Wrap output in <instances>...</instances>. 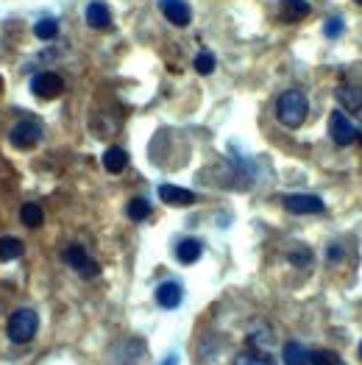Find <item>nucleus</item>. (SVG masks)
I'll return each instance as SVG.
<instances>
[{
    "label": "nucleus",
    "instance_id": "f257e3e1",
    "mask_svg": "<svg viewBox=\"0 0 362 365\" xmlns=\"http://www.w3.org/2000/svg\"><path fill=\"white\" fill-rule=\"evenodd\" d=\"M309 115V101L301 89H285L276 101V117L282 126L287 129H298Z\"/></svg>",
    "mask_w": 362,
    "mask_h": 365
},
{
    "label": "nucleus",
    "instance_id": "f03ea898",
    "mask_svg": "<svg viewBox=\"0 0 362 365\" xmlns=\"http://www.w3.org/2000/svg\"><path fill=\"white\" fill-rule=\"evenodd\" d=\"M37 329H39V315H37L31 307L14 309V312L8 315L6 335H8V340H11V343H17V346L31 343V340H34V335H37Z\"/></svg>",
    "mask_w": 362,
    "mask_h": 365
},
{
    "label": "nucleus",
    "instance_id": "7ed1b4c3",
    "mask_svg": "<svg viewBox=\"0 0 362 365\" xmlns=\"http://www.w3.org/2000/svg\"><path fill=\"white\" fill-rule=\"evenodd\" d=\"M329 137H332L335 146L349 148L360 140V129L354 126V120H351L343 109H335V112L329 115Z\"/></svg>",
    "mask_w": 362,
    "mask_h": 365
},
{
    "label": "nucleus",
    "instance_id": "20e7f679",
    "mask_svg": "<svg viewBox=\"0 0 362 365\" xmlns=\"http://www.w3.org/2000/svg\"><path fill=\"white\" fill-rule=\"evenodd\" d=\"M45 137V126L37 120V117H28V120H20L11 134H8V143L17 148V151H28V148H37Z\"/></svg>",
    "mask_w": 362,
    "mask_h": 365
},
{
    "label": "nucleus",
    "instance_id": "39448f33",
    "mask_svg": "<svg viewBox=\"0 0 362 365\" xmlns=\"http://www.w3.org/2000/svg\"><path fill=\"white\" fill-rule=\"evenodd\" d=\"M62 260L70 265L78 276H84V279H95V276L101 274V265L86 254L84 245H67L65 254H62Z\"/></svg>",
    "mask_w": 362,
    "mask_h": 365
},
{
    "label": "nucleus",
    "instance_id": "423d86ee",
    "mask_svg": "<svg viewBox=\"0 0 362 365\" xmlns=\"http://www.w3.org/2000/svg\"><path fill=\"white\" fill-rule=\"evenodd\" d=\"M31 92H34L39 101H53V98H59V95L65 92V78L59 73H51V70L37 73L31 78Z\"/></svg>",
    "mask_w": 362,
    "mask_h": 365
},
{
    "label": "nucleus",
    "instance_id": "0eeeda50",
    "mask_svg": "<svg viewBox=\"0 0 362 365\" xmlns=\"http://www.w3.org/2000/svg\"><path fill=\"white\" fill-rule=\"evenodd\" d=\"M282 204H285V210L292 212V215H321V212L326 210L323 198L309 196V193H292V196H285Z\"/></svg>",
    "mask_w": 362,
    "mask_h": 365
},
{
    "label": "nucleus",
    "instance_id": "6e6552de",
    "mask_svg": "<svg viewBox=\"0 0 362 365\" xmlns=\"http://www.w3.org/2000/svg\"><path fill=\"white\" fill-rule=\"evenodd\" d=\"M159 11L176 28H187L193 23V8L187 0H159Z\"/></svg>",
    "mask_w": 362,
    "mask_h": 365
},
{
    "label": "nucleus",
    "instance_id": "1a4fd4ad",
    "mask_svg": "<svg viewBox=\"0 0 362 365\" xmlns=\"http://www.w3.org/2000/svg\"><path fill=\"white\" fill-rule=\"evenodd\" d=\"M335 98H337L340 109H343L349 117L357 115L362 109V87H357V84H340V87L335 89Z\"/></svg>",
    "mask_w": 362,
    "mask_h": 365
},
{
    "label": "nucleus",
    "instance_id": "9d476101",
    "mask_svg": "<svg viewBox=\"0 0 362 365\" xmlns=\"http://www.w3.org/2000/svg\"><path fill=\"white\" fill-rule=\"evenodd\" d=\"M159 198L170 207H190L198 201V196L187 187H179V184H159Z\"/></svg>",
    "mask_w": 362,
    "mask_h": 365
},
{
    "label": "nucleus",
    "instance_id": "9b49d317",
    "mask_svg": "<svg viewBox=\"0 0 362 365\" xmlns=\"http://www.w3.org/2000/svg\"><path fill=\"white\" fill-rule=\"evenodd\" d=\"M181 301H184L181 282L167 279V282H162V285L156 288V304H159L162 309H176V307H181Z\"/></svg>",
    "mask_w": 362,
    "mask_h": 365
},
{
    "label": "nucleus",
    "instance_id": "f8f14e48",
    "mask_svg": "<svg viewBox=\"0 0 362 365\" xmlns=\"http://www.w3.org/2000/svg\"><path fill=\"white\" fill-rule=\"evenodd\" d=\"M84 20H86L89 28L103 31V28L112 25V8H109L103 0H92V3L84 8Z\"/></svg>",
    "mask_w": 362,
    "mask_h": 365
},
{
    "label": "nucleus",
    "instance_id": "ddd939ff",
    "mask_svg": "<svg viewBox=\"0 0 362 365\" xmlns=\"http://www.w3.org/2000/svg\"><path fill=\"white\" fill-rule=\"evenodd\" d=\"M201 254H204V245L195 237H184V240L176 243V260L181 265H195L201 260Z\"/></svg>",
    "mask_w": 362,
    "mask_h": 365
},
{
    "label": "nucleus",
    "instance_id": "4468645a",
    "mask_svg": "<svg viewBox=\"0 0 362 365\" xmlns=\"http://www.w3.org/2000/svg\"><path fill=\"white\" fill-rule=\"evenodd\" d=\"M312 11V6L306 0H279V17L285 23H301L306 20Z\"/></svg>",
    "mask_w": 362,
    "mask_h": 365
},
{
    "label": "nucleus",
    "instance_id": "2eb2a0df",
    "mask_svg": "<svg viewBox=\"0 0 362 365\" xmlns=\"http://www.w3.org/2000/svg\"><path fill=\"white\" fill-rule=\"evenodd\" d=\"M282 360H285V365H309L312 363V352L298 340H287L285 349H282Z\"/></svg>",
    "mask_w": 362,
    "mask_h": 365
},
{
    "label": "nucleus",
    "instance_id": "dca6fc26",
    "mask_svg": "<svg viewBox=\"0 0 362 365\" xmlns=\"http://www.w3.org/2000/svg\"><path fill=\"white\" fill-rule=\"evenodd\" d=\"M101 162H103L106 173H115V176H117V173H123V170L129 167V153L120 146H112L103 151V159H101Z\"/></svg>",
    "mask_w": 362,
    "mask_h": 365
},
{
    "label": "nucleus",
    "instance_id": "f3484780",
    "mask_svg": "<svg viewBox=\"0 0 362 365\" xmlns=\"http://www.w3.org/2000/svg\"><path fill=\"white\" fill-rule=\"evenodd\" d=\"M22 254H25L22 240H17V237H0V262H14Z\"/></svg>",
    "mask_w": 362,
    "mask_h": 365
},
{
    "label": "nucleus",
    "instance_id": "a211bd4d",
    "mask_svg": "<svg viewBox=\"0 0 362 365\" xmlns=\"http://www.w3.org/2000/svg\"><path fill=\"white\" fill-rule=\"evenodd\" d=\"M20 220H22V226H28V229H39V226L45 223V212H42L39 204H22Z\"/></svg>",
    "mask_w": 362,
    "mask_h": 365
},
{
    "label": "nucleus",
    "instance_id": "6ab92c4d",
    "mask_svg": "<svg viewBox=\"0 0 362 365\" xmlns=\"http://www.w3.org/2000/svg\"><path fill=\"white\" fill-rule=\"evenodd\" d=\"M126 215H129V220H134V223L148 220L150 218V201L148 198H131L126 204Z\"/></svg>",
    "mask_w": 362,
    "mask_h": 365
},
{
    "label": "nucleus",
    "instance_id": "aec40b11",
    "mask_svg": "<svg viewBox=\"0 0 362 365\" xmlns=\"http://www.w3.org/2000/svg\"><path fill=\"white\" fill-rule=\"evenodd\" d=\"M248 343H251L254 349H268V346L273 343V332H271V326L257 324V326L248 332Z\"/></svg>",
    "mask_w": 362,
    "mask_h": 365
},
{
    "label": "nucleus",
    "instance_id": "412c9836",
    "mask_svg": "<svg viewBox=\"0 0 362 365\" xmlns=\"http://www.w3.org/2000/svg\"><path fill=\"white\" fill-rule=\"evenodd\" d=\"M34 34H37V39L51 42V39H56V37H59V23H56L53 17H42V20H37Z\"/></svg>",
    "mask_w": 362,
    "mask_h": 365
},
{
    "label": "nucleus",
    "instance_id": "4be33fe9",
    "mask_svg": "<svg viewBox=\"0 0 362 365\" xmlns=\"http://www.w3.org/2000/svg\"><path fill=\"white\" fill-rule=\"evenodd\" d=\"M312 260H315V254H312L309 245H295V248H290V254H287V262L295 265V268H309Z\"/></svg>",
    "mask_w": 362,
    "mask_h": 365
},
{
    "label": "nucleus",
    "instance_id": "5701e85b",
    "mask_svg": "<svg viewBox=\"0 0 362 365\" xmlns=\"http://www.w3.org/2000/svg\"><path fill=\"white\" fill-rule=\"evenodd\" d=\"M215 68H217V62L212 51H201V53L195 56V73L209 75V73H215Z\"/></svg>",
    "mask_w": 362,
    "mask_h": 365
},
{
    "label": "nucleus",
    "instance_id": "b1692460",
    "mask_svg": "<svg viewBox=\"0 0 362 365\" xmlns=\"http://www.w3.org/2000/svg\"><path fill=\"white\" fill-rule=\"evenodd\" d=\"M234 365H273V360H271L268 354H262L259 349H254V352H243V354L234 360Z\"/></svg>",
    "mask_w": 362,
    "mask_h": 365
},
{
    "label": "nucleus",
    "instance_id": "393cba45",
    "mask_svg": "<svg viewBox=\"0 0 362 365\" xmlns=\"http://www.w3.org/2000/svg\"><path fill=\"white\" fill-rule=\"evenodd\" d=\"M343 31H346V20H343L340 14H332V17H326V23H323V34H326L329 39H337Z\"/></svg>",
    "mask_w": 362,
    "mask_h": 365
},
{
    "label": "nucleus",
    "instance_id": "a878e982",
    "mask_svg": "<svg viewBox=\"0 0 362 365\" xmlns=\"http://www.w3.org/2000/svg\"><path fill=\"white\" fill-rule=\"evenodd\" d=\"M309 365H343V360L329 349H318V352H312V363Z\"/></svg>",
    "mask_w": 362,
    "mask_h": 365
},
{
    "label": "nucleus",
    "instance_id": "bb28decb",
    "mask_svg": "<svg viewBox=\"0 0 362 365\" xmlns=\"http://www.w3.org/2000/svg\"><path fill=\"white\" fill-rule=\"evenodd\" d=\"M343 257H346V245H343V243H332V245H326V260H329L332 265L343 262Z\"/></svg>",
    "mask_w": 362,
    "mask_h": 365
},
{
    "label": "nucleus",
    "instance_id": "cd10ccee",
    "mask_svg": "<svg viewBox=\"0 0 362 365\" xmlns=\"http://www.w3.org/2000/svg\"><path fill=\"white\" fill-rule=\"evenodd\" d=\"M162 365H179V354H167V360Z\"/></svg>",
    "mask_w": 362,
    "mask_h": 365
},
{
    "label": "nucleus",
    "instance_id": "c85d7f7f",
    "mask_svg": "<svg viewBox=\"0 0 362 365\" xmlns=\"http://www.w3.org/2000/svg\"><path fill=\"white\" fill-rule=\"evenodd\" d=\"M0 92H3V75H0Z\"/></svg>",
    "mask_w": 362,
    "mask_h": 365
},
{
    "label": "nucleus",
    "instance_id": "c756f323",
    "mask_svg": "<svg viewBox=\"0 0 362 365\" xmlns=\"http://www.w3.org/2000/svg\"><path fill=\"white\" fill-rule=\"evenodd\" d=\"M360 360H362V343H360Z\"/></svg>",
    "mask_w": 362,
    "mask_h": 365
},
{
    "label": "nucleus",
    "instance_id": "7c9ffc66",
    "mask_svg": "<svg viewBox=\"0 0 362 365\" xmlns=\"http://www.w3.org/2000/svg\"><path fill=\"white\" fill-rule=\"evenodd\" d=\"M360 143H362V129H360Z\"/></svg>",
    "mask_w": 362,
    "mask_h": 365
},
{
    "label": "nucleus",
    "instance_id": "2f4dec72",
    "mask_svg": "<svg viewBox=\"0 0 362 365\" xmlns=\"http://www.w3.org/2000/svg\"><path fill=\"white\" fill-rule=\"evenodd\" d=\"M354 3H362V0H354Z\"/></svg>",
    "mask_w": 362,
    "mask_h": 365
}]
</instances>
